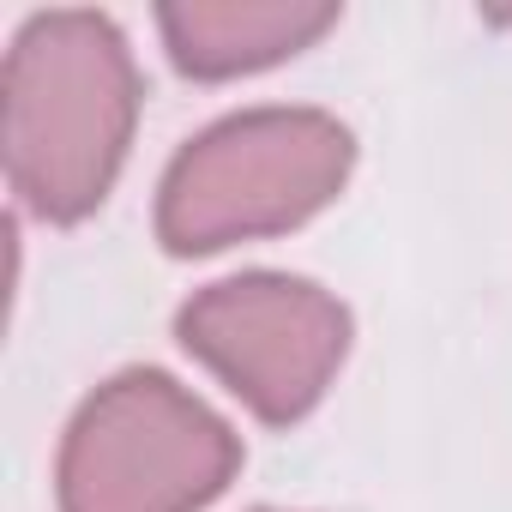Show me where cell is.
<instances>
[{
    "mask_svg": "<svg viewBox=\"0 0 512 512\" xmlns=\"http://www.w3.org/2000/svg\"><path fill=\"white\" fill-rule=\"evenodd\" d=\"M139 67L115 19L37 13L0 73V151L19 205L43 223L91 217L133 145Z\"/></svg>",
    "mask_w": 512,
    "mask_h": 512,
    "instance_id": "cell-1",
    "label": "cell"
},
{
    "mask_svg": "<svg viewBox=\"0 0 512 512\" xmlns=\"http://www.w3.org/2000/svg\"><path fill=\"white\" fill-rule=\"evenodd\" d=\"M350 127L326 109H247L175 151L157 187V241L217 253L229 241L284 235L350 181Z\"/></svg>",
    "mask_w": 512,
    "mask_h": 512,
    "instance_id": "cell-2",
    "label": "cell"
},
{
    "mask_svg": "<svg viewBox=\"0 0 512 512\" xmlns=\"http://www.w3.org/2000/svg\"><path fill=\"white\" fill-rule=\"evenodd\" d=\"M241 470L235 428L157 368L97 386L67 422L61 512H199Z\"/></svg>",
    "mask_w": 512,
    "mask_h": 512,
    "instance_id": "cell-3",
    "label": "cell"
},
{
    "mask_svg": "<svg viewBox=\"0 0 512 512\" xmlns=\"http://www.w3.org/2000/svg\"><path fill=\"white\" fill-rule=\"evenodd\" d=\"M175 332L187 356H199L253 416L278 428L302 422L326 398L350 350L344 302L284 272H241L199 290Z\"/></svg>",
    "mask_w": 512,
    "mask_h": 512,
    "instance_id": "cell-4",
    "label": "cell"
},
{
    "mask_svg": "<svg viewBox=\"0 0 512 512\" xmlns=\"http://www.w3.org/2000/svg\"><path fill=\"white\" fill-rule=\"evenodd\" d=\"M169 61L193 79L260 73L338 25L332 0H169L157 7Z\"/></svg>",
    "mask_w": 512,
    "mask_h": 512,
    "instance_id": "cell-5",
    "label": "cell"
}]
</instances>
